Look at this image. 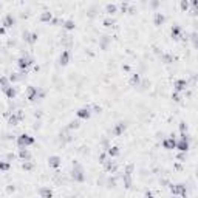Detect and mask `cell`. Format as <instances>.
<instances>
[{
    "label": "cell",
    "mask_w": 198,
    "mask_h": 198,
    "mask_svg": "<svg viewBox=\"0 0 198 198\" xmlns=\"http://www.w3.org/2000/svg\"><path fill=\"white\" fill-rule=\"evenodd\" d=\"M3 91H5V95H6V98H8V99H14V98H16V87L8 85Z\"/></svg>",
    "instance_id": "e0dca14e"
},
{
    "label": "cell",
    "mask_w": 198,
    "mask_h": 198,
    "mask_svg": "<svg viewBox=\"0 0 198 198\" xmlns=\"http://www.w3.org/2000/svg\"><path fill=\"white\" fill-rule=\"evenodd\" d=\"M60 164H62V158H60V156H57V155H51V156L48 158V166H50V167L57 169V167H60Z\"/></svg>",
    "instance_id": "ba28073f"
},
{
    "label": "cell",
    "mask_w": 198,
    "mask_h": 198,
    "mask_svg": "<svg viewBox=\"0 0 198 198\" xmlns=\"http://www.w3.org/2000/svg\"><path fill=\"white\" fill-rule=\"evenodd\" d=\"M33 59L29 57V56H22V57H19L17 59V67L22 70V71H26V68L29 67V65H33Z\"/></svg>",
    "instance_id": "277c9868"
},
{
    "label": "cell",
    "mask_w": 198,
    "mask_h": 198,
    "mask_svg": "<svg viewBox=\"0 0 198 198\" xmlns=\"http://www.w3.org/2000/svg\"><path fill=\"white\" fill-rule=\"evenodd\" d=\"M139 82H141V76H139L138 73H133V74H132V77H130V85L138 87V85H139Z\"/></svg>",
    "instance_id": "d6986e66"
},
{
    "label": "cell",
    "mask_w": 198,
    "mask_h": 198,
    "mask_svg": "<svg viewBox=\"0 0 198 198\" xmlns=\"http://www.w3.org/2000/svg\"><path fill=\"white\" fill-rule=\"evenodd\" d=\"M62 26H64L67 31H73L76 25H74V22H73V20H65V22L62 23Z\"/></svg>",
    "instance_id": "d4e9b609"
},
{
    "label": "cell",
    "mask_w": 198,
    "mask_h": 198,
    "mask_svg": "<svg viewBox=\"0 0 198 198\" xmlns=\"http://www.w3.org/2000/svg\"><path fill=\"white\" fill-rule=\"evenodd\" d=\"M108 44H110V37H108V36L101 37V48H102V50H105V48L108 47Z\"/></svg>",
    "instance_id": "484cf974"
},
{
    "label": "cell",
    "mask_w": 198,
    "mask_h": 198,
    "mask_svg": "<svg viewBox=\"0 0 198 198\" xmlns=\"http://www.w3.org/2000/svg\"><path fill=\"white\" fill-rule=\"evenodd\" d=\"M116 11H118V8H116V5H113V3H108V5L105 6V13H107L108 16L116 14Z\"/></svg>",
    "instance_id": "7402d4cb"
},
{
    "label": "cell",
    "mask_w": 198,
    "mask_h": 198,
    "mask_svg": "<svg viewBox=\"0 0 198 198\" xmlns=\"http://www.w3.org/2000/svg\"><path fill=\"white\" fill-rule=\"evenodd\" d=\"M180 130H181V133H187V124L186 122H180Z\"/></svg>",
    "instance_id": "d6a6232c"
},
{
    "label": "cell",
    "mask_w": 198,
    "mask_h": 198,
    "mask_svg": "<svg viewBox=\"0 0 198 198\" xmlns=\"http://www.w3.org/2000/svg\"><path fill=\"white\" fill-rule=\"evenodd\" d=\"M164 22H166V16L163 13H155V16H153V25L155 26H163Z\"/></svg>",
    "instance_id": "8fae6325"
},
{
    "label": "cell",
    "mask_w": 198,
    "mask_h": 198,
    "mask_svg": "<svg viewBox=\"0 0 198 198\" xmlns=\"http://www.w3.org/2000/svg\"><path fill=\"white\" fill-rule=\"evenodd\" d=\"M51 19H53V14L50 11H44L41 14V22H51Z\"/></svg>",
    "instance_id": "603a6c76"
},
{
    "label": "cell",
    "mask_w": 198,
    "mask_h": 198,
    "mask_svg": "<svg viewBox=\"0 0 198 198\" xmlns=\"http://www.w3.org/2000/svg\"><path fill=\"white\" fill-rule=\"evenodd\" d=\"M184 153H186V152H181V153L178 155V160H181V161H184V160H186V155H184Z\"/></svg>",
    "instance_id": "d590c367"
},
{
    "label": "cell",
    "mask_w": 198,
    "mask_h": 198,
    "mask_svg": "<svg viewBox=\"0 0 198 198\" xmlns=\"http://www.w3.org/2000/svg\"><path fill=\"white\" fill-rule=\"evenodd\" d=\"M22 169H23V170H33V169H34V163H31V160H26V161L22 164Z\"/></svg>",
    "instance_id": "4316f807"
},
{
    "label": "cell",
    "mask_w": 198,
    "mask_h": 198,
    "mask_svg": "<svg viewBox=\"0 0 198 198\" xmlns=\"http://www.w3.org/2000/svg\"><path fill=\"white\" fill-rule=\"evenodd\" d=\"M59 62H60V65H68V62H70V51H68V50H64V51L60 53Z\"/></svg>",
    "instance_id": "9a60e30c"
},
{
    "label": "cell",
    "mask_w": 198,
    "mask_h": 198,
    "mask_svg": "<svg viewBox=\"0 0 198 198\" xmlns=\"http://www.w3.org/2000/svg\"><path fill=\"white\" fill-rule=\"evenodd\" d=\"M172 99H173L175 102H180V101H181V95H180L178 91H173V93H172Z\"/></svg>",
    "instance_id": "1f68e13d"
},
{
    "label": "cell",
    "mask_w": 198,
    "mask_h": 198,
    "mask_svg": "<svg viewBox=\"0 0 198 198\" xmlns=\"http://www.w3.org/2000/svg\"><path fill=\"white\" fill-rule=\"evenodd\" d=\"M26 99L28 101H36L37 99V88L36 87H28L26 88Z\"/></svg>",
    "instance_id": "4fadbf2b"
},
{
    "label": "cell",
    "mask_w": 198,
    "mask_h": 198,
    "mask_svg": "<svg viewBox=\"0 0 198 198\" xmlns=\"http://www.w3.org/2000/svg\"><path fill=\"white\" fill-rule=\"evenodd\" d=\"M175 149L180 152H187L190 149V141H189V135L187 133H181L180 135V141L175 142Z\"/></svg>",
    "instance_id": "6da1fadb"
},
{
    "label": "cell",
    "mask_w": 198,
    "mask_h": 198,
    "mask_svg": "<svg viewBox=\"0 0 198 198\" xmlns=\"http://www.w3.org/2000/svg\"><path fill=\"white\" fill-rule=\"evenodd\" d=\"M33 144H34V138L33 136H29L26 133H22V135L17 136V147L19 149H26V147H29Z\"/></svg>",
    "instance_id": "3957f363"
},
{
    "label": "cell",
    "mask_w": 198,
    "mask_h": 198,
    "mask_svg": "<svg viewBox=\"0 0 198 198\" xmlns=\"http://www.w3.org/2000/svg\"><path fill=\"white\" fill-rule=\"evenodd\" d=\"M126 129H127L126 122H118V124L113 127V130H111V135H113V136H119V135H122V133L126 132Z\"/></svg>",
    "instance_id": "9c48e42d"
},
{
    "label": "cell",
    "mask_w": 198,
    "mask_h": 198,
    "mask_svg": "<svg viewBox=\"0 0 198 198\" xmlns=\"http://www.w3.org/2000/svg\"><path fill=\"white\" fill-rule=\"evenodd\" d=\"M170 192L173 195H181V196H186L187 195V189L184 184H177V186H170Z\"/></svg>",
    "instance_id": "8992f818"
},
{
    "label": "cell",
    "mask_w": 198,
    "mask_h": 198,
    "mask_svg": "<svg viewBox=\"0 0 198 198\" xmlns=\"http://www.w3.org/2000/svg\"><path fill=\"white\" fill-rule=\"evenodd\" d=\"M170 33H172V37L173 39H180L181 37V28L178 25H173L172 29H170Z\"/></svg>",
    "instance_id": "44dd1931"
},
{
    "label": "cell",
    "mask_w": 198,
    "mask_h": 198,
    "mask_svg": "<svg viewBox=\"0 0 198 198\" xmlns=\"http://www.w3.org/2000/svg\"><path fill=\"white\" fill-rule=\"evenodd\" d=\"M39 195L44 196V198H50V196H53V190L48 189V187H42L41 190H39Z\"/></svg>",
    "instance_id": "ffe728a7"
},
{
    "label": "cell",
    "mask_w": 198,
    "mask_h": 198,
    "mask_svg": "<svg viewBox=\"0 0 198 198\" xmlns=\"http://www.w3.org/2000/svg\"><path fill=\"white\" fill-rule=\"evenodd\" d=\"M190 3H192V10H196V0H190Z\"/></svg>",
    "instance_id": "8d00e7d4"
},
{
    "label": "cell",
    "mask_w": 198,
    "mask_h": 198,
    "mask_svg": "<svg viewBox=\"0 0 198 198\" xmlns=\"http://www.w3.org/2000/svg\"><path fill=\"white\" fill-rule=\"evenodd\" d=\"M10 85V77H0V87H2V90H5L6 87Z\"/></svg>",
    "instance_id": "83f0119b"
},
{
    "label": "cell",
    "mask_w": 198,
    "mask_h": 198,
    "mask_svg": "<svg viewBox=\"0 0 198 198\" xmlns=\"http://www.w3.org/2000/svg\"><path fill=\"white\" fill-rule=\"evenodd\" d=\"M105 160H107V153H101V155H99V163H101V164H104V163H105Z\"/></svg>",
    "instance_id": "836d02e7"
},
{
    "label": "cell",
    "mask_w": 198,
    "mask_h": 198,
    "mask_svg": "<svg viewBox=\"0 0 198 198\" xmlns=\"http://www.w3.org/2000/svg\"><path fill=\"white\" fill-rule=\"evenodd\" d=\"M19 156L22 158L23 161H26V160H31V155H29V152H28L26 149H20V152H19Z\"/></svg>",
    "instance_id": "cb8c5ba5"
},
{
    "label": "cell",
    "mask_w": 198,
    "mask_h": 198,
    "mask_svg": "<svg viewBox=\"0 0 198 198\" xmlns=\"http://www.w3.org/2000/svg\"><path fill=\"white\" fill-rule=\"evenodd\" d=\"M173 88H175V91L183 93L187 88V81H184V79H178V81H175V84H173Z\"/></svg>",
    "instance_id": "7c38bea8"
},
{
    "label": "cell",
    "mask_w": 198,
    "mask_h": 198,
    "mask_svg": "<svg viewBox=\"0 0 198 198\" xmlns=\"http://www.w3.org/2000/svg\"><path fill=\"white\" fill-rule=\"evenodd\" d=\"M11 164L8 161H0V170H10Z\"/></svg>",
    "instance_id": "f546056e"
},
{
    "label": "cell",
    "mask_w": 198,
    "mask_h": 198,
    "mask_svg": "<svg viewBox=\"0 0 198 198\" xmlns=\"http://www.w3.org/2000/svg\"><path fill=\"white\" fill-rule=\"evenodd\" d=\"M37 39H39L37 33H28V31H25V33H23V41H25V42H28L29 45H34V44L37 42Z\"/></svg>",
    "instance_id": "52a82bcc"
},
{
    "label": "cell",
    "mask_w": 198,
    "mask_h": 198,
    "mask_svg": "<svg viewBox=\"0 0 198 198\" xmlns=\"http://www.w3.org/2000/svg\"><path fill=\"white\" fill-rule=\"evenodd\" d=\"M5 34V26H0V36Z\"/></svg>",
    "instance_id": "f35d334b"
},
{
    "label": "cell",
    "mask_w": 198,
    "mask_h": 198,
    "mask_svg": "<svg viewBox=\"0 0 198 198\" xmlns=\"http://www.w3.org/2000/svg\"><path fill=\"white\" fill-rule=\"evenodd\" d=\"M76 116L79 118V119H88V118L91 116V107H82V108H79L76 111Z\"/></svg>",
    "instance_id": "5b68a950"
},
{
    "label": "cell",
    "mask_w": 198,
    "mask_h": 198,
    "mask_svg": "<svg viewBox=\"0 0 198 198\" xmlns=\"http://www.w3.org/2000/svg\"><path fill=\"white\" fill-rule=\"evenodd\" d=\"M175 142H177V139H175V136L172 135L170 138H166V139L163 141V149H166V150H173V149H175Z\"/></svg>",
    "instance_id": "30bf717a"
},
{
    "label": "cell",
    "mask_w": 198,
    "mask_h": 198,
    "mask_svg": "<svg viewBox=\"0 0 198 198\" xmlns=\"http://www.w3.org/2000/svg\"><path fill=\"white\" fill-rule=\"evenodd\" d=\"M180 6H181V11H187L189 10V0H181Z\"/></svg>",
    "instance_id": "4dcf8cb0"
},
{
    "label": "cell",
    "mask_w": 198,
    "mask_h": 198,
    "mask_svg": "<svg viewBox=\"0 0 198 198\" xmlns=\"http://www.w3.org/2000/svg\"><path fill=\"white\" fill-rule=\"evenodd\" d=\"M104 166H105V170H107V172H115V170H116V163L111 161V160H105Z\"/></svg>",
    "instance_id": "ac0fdd59"
},
{
    "label": "cell",
    "mask_w": 198,
    "mask_h": 198,
    "mask_svg": "<svg viewBox=\"0 0 198 198\" xmlns=\"http://www.w3.org/2000/svg\"><path fill=\"white\" fill-rule=\"evenodd\" d=\"M16 25V19L13 17V14H8L6 17H5V20H3V26L5 28H11V26H14Z\"/></svg>",
    "instance_id": "2e32d148"
},
{
    "label": "cell",
    "mask_w": 198,
    "mask_h": 198,
    "mask_svg": "<svg viewBox=\"0 0 198 198\" xmlns=\"http://www.w3.org/2000/svg\"><path fill=\"white\" fill-rule=\"evenodd\" d=\"M119 152H121V150H119V147H116V146H113V147L110 146V147H107V149H105V153H107L110 158H116L118 155H119Z\"/></svg>",
    "instance_id": "5bb4252c"
},
{
    "label": "cell",
    "mask_w": 198,
    "mask_h": 198,
    "mask_svg": "<svg viewBox=\"0 0 198 198\" xmlns=\"http://www.w3.org/2000/svg\"><path fill=\"white\" fill-rule=\"evenodd\" d=\"M0 5H2V3H0Z\"/></svg>",
    "instance_id": "ab89813d"
},
{
    "label": "cell",
    "mask_w": 198,
    "mask_h": 198,
    "mask_svg": "<svg viewBox=\"0 0 198 198\" xmlns=\"http://www.w3.org/2000/svg\"><path fill=\"white\" fill-rule=\"evenodd\" d=\"M158 5H160V2H156V0H153V2H152V8H156Z\"/></svg>",
    "instance_id": "74e56055"
},
{
    "label": "cell",
    "mask_w": 198,
    "mask_h": 198,
    "mask_svg": "<svg viewBox=\"0 0 198 198\" xmlns=\"http://www.w3.org/2000/svg\"><path fill=\"white\" fill-rule=\"evenodd\" d=\"M81 127V124H79V121H71L68 126H67V129L68 130H73V129H79Z\"/></svg>",
    "instance_id": "f1b7e54d"
},
{
    "label": "cell",
    "mask_w": 198,
    "mask_h": 198,
    "mask_svg": "<svg viewBox=\"0 0 198 198\" xmlns=\"http://www.w3.org/2000/svg\"><path fill=\"white\" fill-rule=\"evenodd\" d=\"M113 23H115L113 19H105V20H104V25H105V26H111Z\"/></svg>",
    "instance_id": "e575fe53"
},
{
    "label": "cell",
    "mask_w": 198,
    "mask_h": 198,
    "mask_svg": "<svg viewBox=\"0 0 198 198\" xmlns=\"http://www.w3.org/2000/svg\"><path fill=\"white\" fill-rule=\"evenodd\" d=\"M71 178H73V181H76V183H84V181H85V173H84L82 166H79V164H74V166H73Z\"/></svg>",
    "instance_id": "7a4b0ae2"
}]
</instances>
